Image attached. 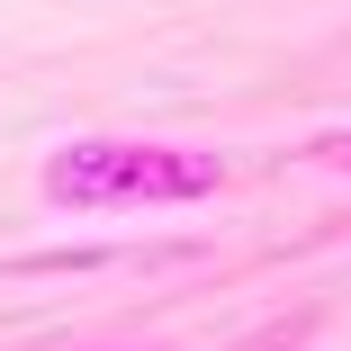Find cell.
I'll return each instance as SVG.
<instances>
[{"mask_svg": "<svg viewBox=\"0 0 351 351\" xmlns=\"http://www.w3.org/2000/svg\"><path fill=\"white\" fill-rule=\"evenodd\" d=\"M306 162H333V171H351V126H333V135H315V145H306Z\"/></svg>", "mask_w": 351, "mask_h": 351, "instance_id": "2", "label": "cell"}, {"mask_svg": "<svg viewBox=\"0 0 351 351\" xmlns=\"http://www.w3.org/2000/svg\"><path fill=\"white\" fill-rule=\"evenodd\" d=\"M217 180H226L217 154L145 145V135H82L45 162L54 207H180V198H207Z\"/></svg>", "mask_w": 351, "mask_h": 351, "instance_id": "1", "label": "cell"}]
</instances>
